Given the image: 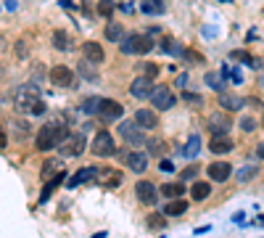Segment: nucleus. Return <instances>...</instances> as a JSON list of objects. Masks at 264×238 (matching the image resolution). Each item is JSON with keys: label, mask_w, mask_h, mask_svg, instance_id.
I'll list each match as a JSON object with an SVG mask.
<instances>
[{"label": "nucleus", "mask_w": 264, "mask_h": 238, "mask_svg": "<svg viewBox=\"0 0 264 238\" xmlns=\"http://www.w3.org/2000/svg\"><path fill=\"white\" fill-rule=\"evenodd\" d=\"M6 143H8V135L3 130V124H0V148H6Z\"/></svg>", "instance_id": "37998d69"}, {"label": "nucleus", "mask_w": 264, "mask_h": 238, "mask_svg": "<svg viewBox=\"0 0 264 238\" xmlns=\"http://www.w3.org/2000/svg\"><path fill=\"white\" fill-rule=\"evenodd\" d=\"M256 151H259V156H261V159H264V143H261V146H259V148H256Z\"/></svg>", "instance_id": "a18cd8bd"}, {"label": "nucleus", "mask_w": 264, "mask_h": 238, "mask_svg": "<svg viewBox=\"0 0 264 238\" xmlns=\"http://www.w3.org/2000/svg\"><path fill=\"white\" fill-rule=\"evenodd\" d=\"M159 193L166 196V199H180V196L185 193V185H182V180H180V183H164V185L159 188Z\"/></svg>", "instance_id": "b1692460"}, {"label": "nucleus", "mask_w": 264, "mask_h": 238, "mask_svg": "<svg viewBox=\"0 0 264 238\" xmlns=\"http://www.w3.org/2000/svg\"><path fill=\"white\" fill-rule=\"evenodd\" d=\"M13 103H16V109L24 111V114H32V117L45 114V101H42V95L35 85H21L16 90V95H13Z\"/></svg>", "instance_id": "f257e3e1"}, {"label": "nucleus", "mask_w": 264, "mask_h": 238, "mask_svg": "<svg viewBox=\"0 0 264 238\" xmlns=\"http://www.w3.org/2000/svg\"><path fill=\"white\" fill-rule=\"evenodd\" d=\"M148 146L153 148V154H156V156H159V154H161V148H164V143H161V140H159V143H156V140H151V143H148Z\"/></svg>", "instance_id": "79ce46f5"}, {"label": "nucleus", "mask_w": 264, "mask_h": 238, "mask_svg": "<svg viewBox=\"0 0 264 238\" xmlns=\"http://www.w3.org/2000/svg\"><path fill=\"white\" fill-rule=\"evenodd\" d=\"M161 169H164V172H175L172 162H166V159H161Z\"/></svg>", "instance_id": "c03bdc74"}, {"label": "nucleus", "mask_w": 264, "mask_h": 238, "mask_svg": "<svg viewBox=\"0 0 264 238\" xmlns=\"http://www.w3.org/2000/svg\"><path fill=\"white\" fill-rule=\"evenodd\" d=\"M241 130H243V133H254V130H256V119L243 117V119H241Z\"/></svg>", "instance_id": "4c0bfd02"}, {"label": "nucleus", "mask_w": 264, "mask_h": 238, "mask_svg": "<svg viewBox=\"0 0 264 238\" xmlns=\"http://www.w3.org/2000/svg\"><path fill=\"white\" fill-rule=\"evenodd\" d=\"M151 101H153V109H159V111H166V109H172L175 106V95H172V90L169 88H153V93H151Z\"/></svg>", "instance_id": "9b49d317"}, {"label": "nucleus", "mask_w": 264, "mask_h": 238, "mask_svg": "<svg viewBox=\"0 0 264 238\" xmlns=\"http://www.w3.org/2000/svg\"><path fill=\"white\" fill-rule=\"evenodd\" d=\"M180 154H182L185 159H196V156L201 154V135H190L188 143L180 148Z\"/></svg>", "instance_id": "4be33fe9"}, {"label": "nucleus", "mask_w": 264, "mask_h": 238, "mask_svg": "<svg viewBox=\"0 0 264 238\" xmlns=\"http://www.w3.org/2000/svg\"><path fill=\"white\" fill-rule=\"evenodd\" d=\"M209 178L211 180H217V183H225L230 175H232V167L227 164V162H214V164H209Z\"/></svg>", "instance_id": "f3484780"}, {"label": "nucleus", "mask_w": 264, "mask_h": 238, "mask_svg": "<svg viewBox=\"0 0 264 238\" xmlns=\"http://www.w3.org/2000/svg\"><path fill=\"white\" fill-rule=\"evenodd\" d=\"M161 48H164L166 53H172V56H180V53H182V48H180L177 40H172V37H164V45H161Z\"/></svg>", "instance_id": "f704fd0d"}, {"label": "nucleus", "mask_w": 264, "mask_h": 238, "mask_svg": "<svg viewBox=\"0 0 264 238\" xmlns=\"http://www.w3.org/2000/svg\"><path fill=\"white\" fill-rule=\"evenodd\" d=\"M230 117L227 114H222V111H217V114H211L209 117V130L214 133V135H227V130H230Z\"/></svg>", "instance_id": "dca6fc26"}, {"label": "nucleus", "mask_w": 264, "mask_h": 238, "mask_svg": "<svg viewBox=\"0 0 264 238\" xmlns=\"http://www.w3.org/2000/svg\"><path fill=\"white\" fill-rule=\"evenodd\" d=\"M95 183L103 185V188H119V185H122V172H116V169H111V167H103V169H98Z\"/></svg>", "instance_id": "4468645a"}, {"label": "nucleus", "mask_w": 264, "mask_h": 238, "mask_svg": "<svg viewBox=\"0 0 264 238\" xmlns=\"http://www.w3.org/2000/svg\"><path fill=\"white\" fill-rule=\"evenodd\" d=\"M11 127H13V138H19V140L29 138V124H27V122H21V119H19V122H13Z\"/></svg>", "instance_id": "2f4dec72"}, {"label": "nucleus", "mask_w": 264, "mask_h": 238, "mask_svg": "<svg viewBox=\"0 0 264 238\" xmlns=\"http://www.w3.org/2000/svg\"><path fill=\"white\" fill-rule=\"evenodd\" d=\"M114 8H116L114 0H98V16H103V19H108L114 13Z\"/></svg>", "instance_id": "c756f323"}, {"label": "nucleus", "mask_w": 264, "mask_h": 238, "mask_svg": "<svg viewBox=\"0 0 264 238\" xmlns=\"http://www.w3.org/2000/svg\"><path fill=\"white\" fill-rule=\"evenodd\" d=\"M122 53L124 56H146L153 51V40L148 35H137V32H132V35L122 37Z\"/></svg>", "instance_id": "7ed1b4c3"}, {"label": "nucleus", "mask_w": 264, "mask_h": 238, "mask_svg": "<svg viewBox=\"0 0 264 238\" xmlns=\"http://www.w3.org/2000/svg\"><path fill=\"white\" fill-rule=\"evenodd\" d=\"M135 196H137V201L140 204H146V206H153L159 201V188L153 185L151 180H137V185H135Z\"/></svg>", "instance_id": "0eeeda50"}, {"label": "nucleus", "mask_w": 264, "mask_h": 238, "mask_svg": "<svg viewBox=\"0 0 264 238\" xmlns=\"http://www.w3.org/2000/svg\"><path fill=\"white\" fill-rule=\"evenodd\" d=\"M196 175H198V167H196V164H190V167H185V169L180 172V180H193Z\"/></svg>", "instance_id": "58836bf2"}, {"label": "nucleus", "mask_w": 264, "mask_h": 238, "mask_svg": "<svg viewBox=\"0 0 264 238\" xmlns=\"http://www.w3.org/2000/svg\"><path fill=\"white\" fill-rule=\"evenodd\" d=\"M64 178H66V169H61V172H56V178L53 180H48V185H45V190H42V196H40V201L45 204V201H48L51 199V193H53V190L61 185V183H64Z\"/></svg>", "instance_id": "393cba45"}, {"label": "nucleus", "mask_w": 264, "mask_h": 238, "mask_svg": "<svg viewBox=\"0 0 264 238\" xmlns=\"http://www.w3.org/2000/svg\"><path fill=\"white\" fill-rule=\"evenodd\" d=\"M53 48H58V51H69L71 42H69V35L64 29H56L53 32Z\"/></svg>", "instance_id": "cd10ccee"}, {"label": "nucleus", "mask_w": 264, "mask_h": 238, "mask_svg": "<svg viewBox=\"0 0 264 238\" xmlns=\"http://www.w3.org/2000/svg\"><path fill=\"white\" fill-rule=\"evenodd\" d=\"M256 175H259V169H256L254 164H248V167H243V169L238 172V180H241V183H248V180H254Z\"/></svg>", "instance_id": "72a5a7b5"}, {"label": "nucleus", "mask_w": 264, "mask_h": 238, "mask_svg": "<svg viewBox=\"0 0 264 238\" xmlns=\"http://www.w3.org/2000/svg\"><path fill=\"white\" fill-rule=\"evenodd\" d=\"M204 82H206L211 90L222 93V88H225V74H222V72H209V74L204 77Z\"/></svg>", "instance_id": "a878e982"}, {"label": "nucleus", "mask_w": 264, "mask_h": 238, "mask_svg": "<svg viewBox=\"0 0 264 238\" xmlns=\"http://www.w3.org/2000/svg\"><path fill=\"white\" fill-rule=\"evenodd\" d=\"M61 156H80L85 151V135L82 133H77V135H66L64 143L58 146Z\"/></svg>", "instance_id": "9d476101"}, {"label": "nucleus", "mask_w": 264, "mask_h": 238, "mask_svg": "<svg viewBox=\"0 0 264 238\" xmlns=\"http://www.w3.org/2000/svg\"><path fill=\"white\" fill-rule=\"evenodd\" d=\"M90 151L95 154V156H114L116 154V143H114V135L108 133V130H101V133H95V138H92V143H90Z\"/></svg>", "instance_id": "20e7f679"}, {"label": "nucleus", "mask_w": 264, "mask_h": 238, "mask_svg": "<svg viewBox=\"0 0 264 238\" xmlns=\"http://www.w3.org/2000/svg\"><path fill=\"white\" fill-rule=\"evenodd\" d=\"M148 225H151V228H159V230H161V228H164V220H161V217H151V220H148Z\"/></svg>", "instance_id": "a19ab883"}, {"label": "nucleus", "mask_w": 264, "mask_h": 238, "mask_svg": "<svg viewBox=\"0 0 264 238\" xmlns=\"http://www.w3.org/2000/svg\"><path fill=\"white\" fill-rule=\"evenodd\" d=\"M146 13H161L164 11V6L161 3H156V0H143V6H140Z\"/></svg>", "instance_id": "c9c22d12"}, {"label": "nucleus", "mask_w": 264, "mask_h": 238, "mask_svg": "<svg viewBox=\"0 0 264 238\" xmlns=\"http://www.w3.org/2000/svg\"><path fill=\"white\" fill-rule=\"evenodd\" d=\"M261 127H264V117H261Z\"/></svg>", "instance_id": "49530a36"}, {"label": "nucleus", "mask_w": 264, "mask_h": 238, "mask_svg": "<svg viewBox=\"0 0 264 238\" xmlns=\"http://www.w3.org/2000/svg\"><path fill=\"white\" fill-rule=\"evenodd\" d=\"M161 212H164L166 217H180V214L188 212V201H185L182 196H180V199H169V204L164 206Z\"/></svg>", "instance_id": "6ab92c4d"}, {"label": "nucleus", "mask_w": 264, "mask_h": 238, "mask_svg": "<svg viewBox=\"0 0 264 238\" xmlns=\"http://www.w3.org/2000/svg\"><path fill=\"white\" fill-rule=\"evenodd\" d=\"M209 151L217 154V156H222V154H230L232 151V140L227 135H214L211 143H209Z\"/></svg>", "instance_id": "a211bd4d"}, {"label": "nucleus", "mask_w": 264, "mask_h": 238, "mask_svg": "<svg viewBox=\"0 0 264 238\" xmlns=\"http://www.w3.org/2000/svg\"><path fill=\"white\" fill-rule=\"evenodd\" d=\"M98 106H101V98H95V95L82 101V111H85V114H98Z\"/></svg>", "instance_id": "473e14b6"}, {"label": "nucleus", "mask_w": 264, "mask_h": 238, "mask_svg": "<svg viewBox=\"0 0 264 238\" xmlns=\"http://www.w3.org/2000/svg\"><path fill=\"white\" fill-rule=\"evenodd\" d=\"M182 98L188 101L190 106H204V98H201V95H196V93H182Z\"/></svg>", "instance_id": "ea45409f"}, {"label": "nucleus", "mask_w": 264, "mask_h": 238, "mask_svg": "<svg viewBox=\"0 0 264 238\" xmlns=\"http://www.w3.org/2000/svg\"><path fill=\"white\" fill-rule=\"evenodd\" d=\"M135 122L143 127V130H156L159 127V117L153 109H137L135 111Z\"/></svg>", "instance_id": "2eb2a0df"}, {"label": "nucleus", "mask_w": 264, "mask_h": 238, "mask_svg": "<svg viewBox=\"0 0 264 238\" xmlns=\"http://www.w3.org/2000/svg\"><path fill=\"white\" fill-rule=\"evenodd\" d=\"M95 178H98V167H82V169H77L71 178L66 180V185H69V188H80V185L95 180Z\"/></svg>", "instance_id": "ddd939ff"}, {"label": "nucleus", "mask_w": 264, "mask_h": 238, "mask_svg": "<svg viewBox=\"0 0 264 238\" xmlns=\"http://www.w3.org/2000/svg\"><path fill=\"white\" fill-rule=\"evenodd\" d=\"M137 67H140V69H143V74H146V77H151V79L159 74V67H156V63H148V61H146V63H137Z\"/></svg>", "instance_id": "e433bc0d"}, {"label": "nucleus", "mask_w": 264, "mask_h": 238, "mask_svg": "<svg viewBox=\"0 0 264 238\" xmlns=\"http://www.w3.org/2000/svg\"><path fill=\"white\" fill-rule=\"evenodd\" d=\"M153 88H156V85H153V79H151V77H146V74H140V77H135V79H132L130 93H132V98L146 101V98H151Z\"/></svg>", "instance_id": "1a4fd4ad"}, {"label": "nucleus", "mask_w": 264, "mask_h": 238, "mask_svg": "<svg viewBox=\"0 0 264 238\" xmlns=\"http://www.w3.org/2000/svg\"><path fill=\"white\" fill-rule=\"evenodd\" d=\"M82 53H85V58H90L92 63H103V58H106V53H103V48L98 45V42H85L82 45Z\"/></svg>", "instance_id": "aec40b11"}, {"label": "nucleus", "mask_w": 264, "mask_h": 238, "mask_svg": "<svg viewBox=\"0 0 264 238\" xmlns=\"http://www.w3.org/2000/svg\"><path fill=\"white\" fill-rule=\"evenodd\" d=\"M122 159L132 172H146V167H148V154L146 151H124Z\"/></svg>", "instance_id": "f8f14e48"}, {"label": "nucleus", "mask_w": 264, "mask_h": 238, "mask_svg": "<svg viewBox=\"0 0 264 238\" xmlns=\"http://www.w3.org/2000/svg\"><path fill=\"white\" fill-rule=\"evenodd\" d=\"M122 37H124V32H122V24H106V40L116 42V40H122Z\"/></svg>", "instance_id": "c85d7f7f"}, {"label": "nucleus", "mask_w": 264, "mask_h": 238, "mask_svg": "<svg viewBox=\"0 0 264 238\" xmlns=\"http://www.w3.org/2000/svg\"><path fill=\"white\" fill-rule=\"evenodd\" d=\"M77 72H80L85 79H90V82H95V79H98V69H95V63H92L90 58H82L80 63H77Z\"/></svg>", "instance_id": "5701e85b"}, {"label": "nucleus", "mask_w": 264, "mask_h": 238, "mask_svg": "<svg viewBox=\"0 0 264 238\" xmlns=\"http://www.w3.org/2000/svg\"><path fill=\"white\" fill-rule=\"evenodd\" d=\"M220 106L227 109V111H238L246 106L243 98H238V95H232V93H220Z\"/></svg>", "instance_id": "412c9836"}, {"label": "nucleus", "mask_w": 264, "mask_h": 238, "mask_svg": "<svg viewBox=\"0 0 264 238\" xmlns=\"http://www.w3.org/2000/svg\"><path fill=\"white\" fill-rule=\"evenodd\" d=\"M64 167H61V162H56V159H48V162L42 164V178H51V175L61 172Z\"/></svg>", "instance_id": "7c9ffc66"}, {"label": "nucleus", "mask_w": 264, "mask_h": 238, "mask_svg": "<svg viewBox=\"0 0 264 238\" xmlns=\"http://www.w3.org/2000/svg\"><path fill=\"white\" fill-rule=\"evenodd\" d=\"M48 77H51L53 88H71L74 85V72L66 67V63H56Z\"/></svg>", "instance_id": "6e6552de"}, {"label": "nucleus", "mask_w": 264, "mask_h": 238, "mask_svg": "<svg viewBox=\"0 0 264 238\" xmlns=\"http://www.w3.org/2000/svg\"><path fill=\"white\" fill-rule=\"evenodd\" d=\"M119 135L124 138V140H127L130 143V146H143V143H146V135H143V127L140 124H137L135 119L132 122H122L119 124Z\"/></svg>", "instance_id": "39448f33"}, {"label": "nucleus", "mask_w": 264, "mask_h": 238, "mask_svg": "<svg viewBox=\"0 0 264 238\" xmlns=\"http://www.w3.org/2000/svg\"><path fill=\"white\" fill-rule=\"evenodd\" d=\"M122 114H124V106H122L119 101H111V98H101L98 114H95L101 122H116V119H122Z\"/></svg>", "instance_id": "423d86ee"}, {"label": "nucleus", "mask_w": 264, "mask_h": 238, "mask_svg": "<svg viewBox=\"0 0 264 238\" xmlns=\"http://www.w3.org/2000/svg\"><path fill=\"white\" fill-rule=\"evenodd\" d=\"M209 193H211V185H209V183H193V188H190L193 201H206Z\"/></svg>", "instance_id": "bb28decb"}, {"label": "nucleus", "mask_w": 264, "mask_h": 238, "mask_svg": "<svg viewBox=\"0 0 264 238\" xmlns=\"http://www.w3.org/2000/svg\"><path fill=\"white\" fill-rule=\"evenodd\" d=\"M69 135V130L64 124H58V122H48V124H42L37 135H35V148L37 151H53L58 148L61 143H64V138Z\"/></svg>", "instance_id": "f03ea898"}]
</instances>
